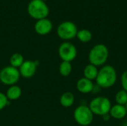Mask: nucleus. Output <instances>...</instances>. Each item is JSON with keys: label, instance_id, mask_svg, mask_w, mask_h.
<instances>
[{"label": "nucleus", "instance_id": "obj_1", "mask_svg": "<svg viewBox=\"0 0 127 126\" xmlns=\"http://www.w3.org/2000/svg\"><path fill=\"white\" fill-rule=\"evenodd\" d=\"M118 75L115 68L109 65H103L98 71L95 79L97 85L102 88H109L114 86L117 82Z\"/></svg>", "mask_w": 127, "mask_h": 126}, {"label": "nucleus", "instance_id": "obj_2", "mask_svg": "<svg viewBox=\"0 0 127 126\" xmlns=\"http://www.w3.org/2000/svg\"><path fill=\"white\" fill-rule=\"evenodd\" d=\"M109 51L104 44L95 45L89 53V63L96 66H103L108 60Z\"/></svg>", "mask_w": 127, "mask_h": 126}, {"label": "nucleus", "instance_id": "obj_3", "mask_svg": "<svg viewBox=\"0 0 127 126\" xmlns=\"http://www.w3.org/2000/svg\"><path fill=\"white\" fill-rule=\"evenodd\" d=\"M89 107L94 115L103 117L109 114L112 103L107 97H97L91 100Z\"/></svg>", "mask_w": 127, "mask_h": 126}, {"label": "nucleus", "instance_id": "obj_4", "mask_svg": "<svg viewBox=\"0 0 127 126\" xmlns=\"http://www.w3.org/2000/svg\"><path fill=\"white\" fill-rule=\"evenodd\" d=\"M28 13L35 19L47 18L49 14L48 6L42 0H31L28 5Z\"/></svg>", "mask_w": 127, "mask_h": 126}, {"label": "nucleus", "instance_id": "obj_5", "mask_svg": "<svg viewBox=\"0 0 127 126\" xmlns=\"http://www.w3.org/2000/svg\"><path fill=\"white\" fill-rule=\"evenodd\" d=\"M74 118L77 124L81 126H88L93 122L94 114L89 107L81 105L77 107L74 111Z\"/></svg>", "mask_w": 127, "mask_h": 126}, {"label": "nucleus", "instance_id": "obj_6", "mask_svg": "<svg viewBox=\"0 0 127 126\" xmlns=\"http://www.w3.org/2000/svg\"><path fill=\"white\" fill-rule=\"evenodd\" d=\"M20 74L18 68L6 66L0 71V81L5 85H14L19 80Z\"/></svg>", "mask_w": 127, "mask_h": 126}, {"label": "nucleus", "instance_id": "obj_7", "mask_svg": "<svg viewBox=\"0 0 127 126\" xmlns=\"http://www.w3.org/2000/svg\"><path fill=\"white\" fill-rule=\"evenodd\" d=\"M77 31V25L71 21H65L60 23L57 29L58 36L63 40H70L74 39L76 37Z\"/></svg>", "mask_w": 127, "mask_h": 126}, {"label": "nucleus", "instance_id": "obj_8", "mask_svg": "<svg viewBox=\"0 0 127 126\" xmlns=\"http://www.w3.org/2000/svg\"><path fill=\"white\" fill-rule=\"evenodd\" d=\"M58 54L63 61L71 62L77 57V50L74 45L69 42H65L59 46Z\"/></svg>", "mask_w": 127, "mask_h": 126}, {"label": "nucleus", "instance_id": "obj_9", "mask_svg": "<svg viewBox=\"0 0 127 126\" xmlns=\"http://www.w3.org/2000/svg\"><path fill=\"white\" fill-rule=\"evenodd\" d=\"M36 68L37 65L36 62L31 60H25L23 64L19 68L20 76L27 79L31 78L36 74Z\"/></svg>", "mask_w": 127, "mask_h": 126}, {"label": "nucleus", "instance_id": "obj_10", "mask_svg": "<svg viewBox=\"0 0 127 126\" xmlns=\"http://www.w3.org/2000/svg\"><path fill=\"white\" fill-rule=\"evenodd\" d=\"M53 28V24L50 19L48 18L39 19L36 21L34 25V30L39 35H47L48 34Z\"/></svg>", "mask_w": 127, "mask_h": 126}, {"label": "nucleus", "instance_id": "obj_11", "mask_svg": "<svg viewBox=\"0 0 127 126\" xmlns=\"http://www.w3.org/2000/svg\"><path fill=\"white\" fill-rule=\"evenodd\" d=\"M76 87L79 92L82 94H89L94 91L95 85L93 83V81L83 77L77 80Z\"/></svg>", "mask_w": 127, "mask_h": 126}, {"label": "nucleus", "instance_id": "obj_12", "mask_svg": "<svg viewBox=\"0 0 127 126\" xmlns=\"http://www.w3.org/2000/svg\"><path fill=\"white\" fill-rule=\"evenodd\" d=\"M109 115L111 118L115 120H123L127 115V111L124 105L115 104L112 105L109 111Z\"/></svg>", "mask_w": 127, "mask_h": 126}, {"label": "nucleus", "instance_id": "obj_13", "mask_svg": "<svg viewBox=\"0 0 127 126\" xmlns=\"http://www.w3.org/2000/svg\"><path fill=\"white\" fill-rule=\"evenodd\" d=\"M98 68L97 67L92 65V64H88L83 70V76L85 78L93 81L95 80L97 78V76L98 74Z\"/></svg>", "mask_w": 127, "mask_h": 126}, {"label": "nucleus", "instance_id": "obj_14", "mask_svg": "<svg viewBox=\"0 0 127 126\" xmlns=\"http://www.w3.org/2000/svg\"><path fill=\"white\" fill-rule=\"evenodd\" d=\"M75 100L74 95L69 91L63 93L60 98V105L64 108H69L73 105Z\"/></svg>", "mask_w": 127, "mask_h": 126}, {"label": "nucleus", "instance_id": "obj_15", "mask_svg": "<svg viewBox=\"0 0 127 126\" xmlns=\"http://www.w3.org/2000/svg\"><path fill=\"white\" fill-rule=\"evenodd\" d=\"M22 96V89L16 85H11L7 89L6 97L8 100H16Z\"/></svg>", "mask_w": 127, "mask_h": 126}, {"label": "nucleus", "instance_id": "obj_16", "mask_svg": "<svg viewBox=\"0 0 127 126\" xmlns=\"http://www.w3.org/2000/svg\"><path fill=\"white\" fill-rule=\"evenodd\" d=\"M24 62H25L24 56L19 53H13L10 58V66H12L13 68H18V69L23 64Z\"/></svg>", "mask_w": 127, "mask_h": 126}, {"label": "nucleus", "instance_id": "obj_17", "mask_svg": "<svg viewBox=\"0 0 127 126\" xmlns=\"http://www.w3.org/2000/svg\"><path fill=\"white\" fill-rule=\"evenodd\" d=\"M79 41H80L83 43H87L89 42L92 39V33L90 30L87 29H82L77 31V36Z\"/></svg>", "mask_w": 127, "mask_h": 126}, {"label": "nucleus", "instance_id": "obj_18", "mask_svg": "<svg viewBox=\"0 0 127 126\" xmlns=\"http://www.w3.org/2000/svg\"><path fill=\"white\" fill-rule=\"evenodd\" d=\"M72 71V65L69 62L63 61L59 67V72L63 76H68Z\"/></svg>", "mask_w": 127, "mask_h": 126}, {"label": "nucleus", "instance_id": "obj_19", "mask_svg": "<svg viewBox=\"0 0 127 126\" xmlns=\"http://www.w3.org/2000/svg\"><path fill=\"white\" fill-rule=\"evenodd\" d=\"M116 104L125 105L127 102V92L124 90H120L117 92L115 97Z\"/></svg>", "mask_w": 127, "mask_h": 126}, {"label": "nucleus", "instance_id": "obj_20", "mask_svg": "<svg viewBox=\"0 0 127 126\" xmlns=\"http://www.w3.org/2000/svg\"><path fill=\"white\" fill-rule=\"evenodd\" d=\"M9 105V100L6 97V94L0 92V111L3 110Z\"/></svg>", "mask_w": 127, "mask_h": 126}, {"label": "nucleus", "instance_id": "obj_21", "mask_svg": "<svg viewBox=\"0 0 127 126\" xmlns=\"http://www.w3.org/2000/svg\"><path fill=\"white\" fill-rule=\"evenodd\" d=\"M121 83L122 89L127 92V71H125L121 76Z\"/></svg>", "mask_w": 127, "mask_h": 126}, {"label": "nucleus", "instance_id": "obj_22", "mask_svg": "<svg viewBox=\"0 0 127 126\" xmlns=\"http://www.w3.org/2000/svg\"><path fill=\"white\" fill-rule=\"evenodd\" d=\"M102 117H103V120H104V121H109V120L111 119V117H110L109 114H106V115L103 116Z\"/></svg>", "mask_w": 127, "mask_h": 126}, {"label": "nucleus", "instance_id": "obj_23", "mask_svg": "<svg viewBox=\"0 0 127 126\" xmlns=\"http://www.w3.org/2000/svg\"><path fill=\"white\" fill-rule=\"evenodd\" d=\"M124 106H125V108H126V109H127V102L126 103V105H125Z\"/></svg>", "mask_w": 127, "mask_h": 126}, {"label": "nucleus", "instance_id": "obj_24", "mask_svg": "<svg viewBox=\"0 0 127 126\" xmlns=\"http://www.w3.org/2000/svg\"><path fill=\"white\" fill-rule=\"evenodd\" d=\"M42 1H45V0H42Z\"/></svg>", "mask_w": 127, "mask_h": 126}]
</instances>
